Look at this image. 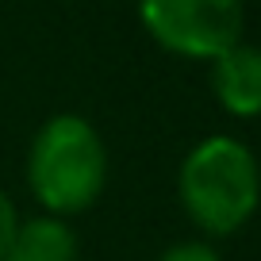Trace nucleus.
<instances>
[{"label": "nucleus", "mask_w": 261, "mask_h": 261, "mask_svg": "<svg viewBox=\"0 0 261 261\" xmlns=\"http://www.w3.org/2000/svg\"><path fill=\"white\" fill-rule=\"evenodd\" d=\"M27 180L39 204L58 219L96 204L108 180V150L100 130L69 112L46 119L27 154Z\"/></svg>", "instance_id": "1"}, {"label": "nucleus", "mask_w": 261, "mask_h": 261, "mask_svg": "<svg viewBox=\"0 0 261 261\" xmlns=\"http://www.w3.org/2000/svg\"><path fill=\"white\" fill-rule=\"evenodd\" d=\"M180 204L212 234L238 230L261 200V169L238 139H204L180 165Z\"/></svg>", "instance_id": "2"}, {"label": "nucleus", "mask_w": 261, "mask_h": 261, "mask_svg": "<svg viewBox=\"0 0 261 261\" xmlns=\"http://www.w3.org/2000/svg\"><path fill=\"white\" fill-rule=\"evenodd\" d=\"M158 46L180 58H219L242 42V0H139Z\"/></svg>", "instance_id": "3"}, {"label": "nucleus", "mask_w": 261, "mask_h": 261, "mask_svg": "<svg viewBox=\"0 0 261 261\" xmlns=\"http://www.w3.org/2000/svg\"><path fill=\"white\" fill-rule=\"evenodd\" d=\"M212 92L238 119L261 115V50L234 42L219 58H212Z\"/></svg>", "instance_id": "4"}, {"label": "nucleus", "mask_w": 261, "mask_h": 261, "mask_svg": "<svg viewBox=\"0 0 261 261\" xmlns=\"http://www.w3.org/2000/svg\"><path fill=\"white\" fill-rule=\"evenodd\" d=\"M4 261H77V234L58 215H39L16 227Z\"/></svg>", "instance_id": "5"}, {"label": "nucleus", "mask_w": 261, "mask_h": 261, "mask_svg": "<svg viewBox=\"0 0 261 261\" xmlns=\"http://www.w3.org/2000/svg\"><path fill=\"white\" fill-rule=\"evenodd\" d=\"M158 261H219V253L207 242H177L158 253Z\"/></svg>", "instance_id": "6"}, {"label": "nucleus", "mask_w": 261, "mask_h": 261, "mask_svg": "<svg viewBox=\"0 0 261 261\" xmlns=\"http://www.w3.org/2000/svg\"><path fill=\"white\" fill-rule=\"evenodd\" d=\"M16 227H19V215H16V204L8 200V192L0 188V261L8 253L12 238H16Z\"/></svg>", "instance_id": "7"}]
</instances>
